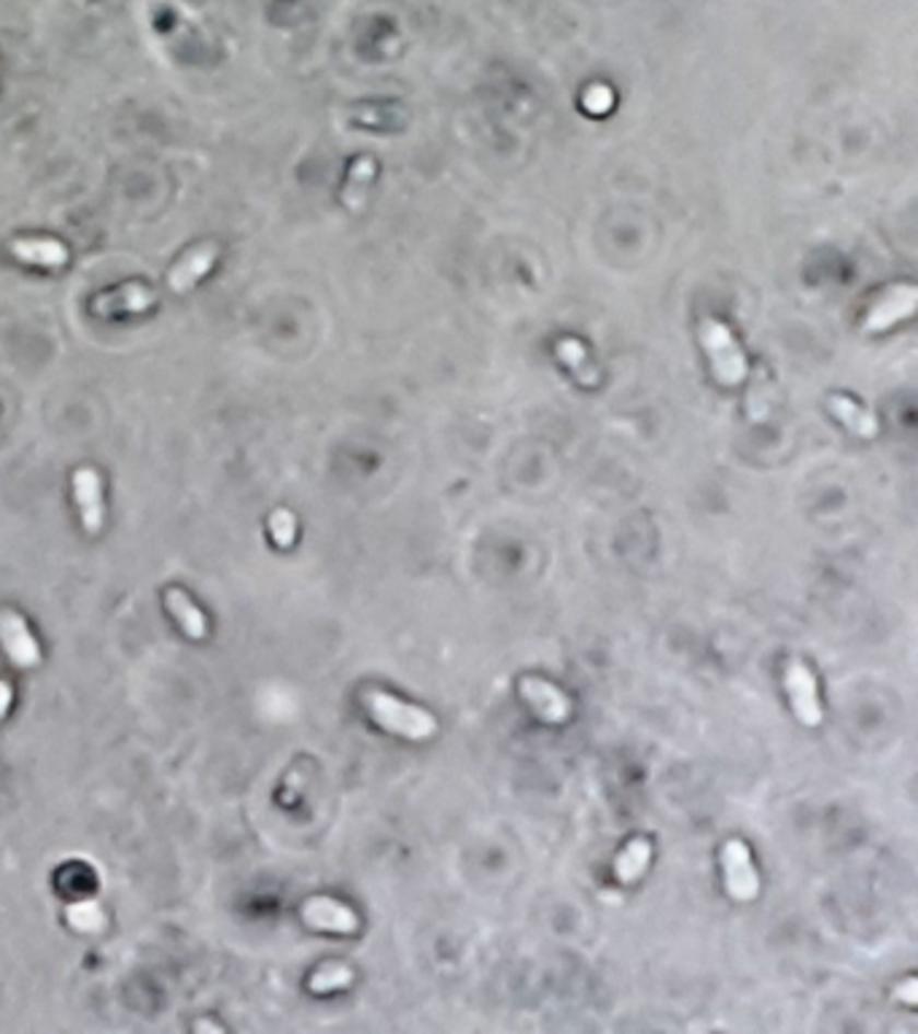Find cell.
<instances>
[{
    "mask_svg": "<svg viewBox=\"0 0 918 1034\" xmlns=\"http://www.w3.org/2000/svg\"><path fill=\"white\" fill-rule=\"evenodd\" d=\"M364 706H367L372 719H375L380 728L391 730V733L397 736H404V739L423 741L437 733V719H434L432 714L393 698V695L380 693V690H367V693H364Z\"/></svg>",
    "mask_w": 918,
    "mask_h": 1034,
    "instance_id": "6da1fadb",
    "label": "cell"
},
{
    "mask_svg": "<svg viewBox=\"0 0 918 1034\" xmlns=\"http://www.w3.org/2000/svg\"><path fill=\"white\" fill-rule=\"evenodd\" d=\"M701 340L706 345L708 356H711L714 372H717L719 383L725 386H738L746 377V359H743L741 348L730 334L725 324L717 318H703L701 321Z\"/></svg>",
    "mask_w": 918,
    "mask_h": 1034,
    "instance_id": "7a4b0ae2",
    "label": "cell"
},
{
    "mask_svg": "<svg viewBox=\"0 0 918 1034\" xmlns=\"http://www.w3.org/2000/svg\"><path fill=\"white\" fill-rule=\"evenodd\" d=\"M156 302V292L149 289L146 283H125V286L108 289L92 299V313L97 318H116V316H132V313L149 310Z\"/></svg>",
    "mask_w": 918,
    "mask_h": 1034,
    "instance_id": "3957f363",
    "label": "cell"
},
{
    "mask_svg": "<svg viewBox=\"0 0 918 1034\" xmlns=\"http://www.w3.org/2000/svg\"><path fill=\"white\" fill-rule=\"evenodd\" d=\"M722 862H725V879H728V889L735 900L741 903H749V900L757 897L760 892V879L757 870L752 865V854H749L746 844L741 841H730L722 851Z\"/></svg>",
    "mask_w": 918,
    "mask_h": 1034,
    "instance_id": "277c9868",
    "label": "cell"
},
{
    "mask_svg": "<svg viewBox=\"0 0 918 1034\" xmlns=\"http://www.w3.org/2000/svg\"><path fill=\"white\" fill-rule=\"evenodd\" d=\"M0 644L9 653V658L14 660L16 666L22 668H33L40 663V647L38 642L33 638L31 628H27L25 620L20 618L11 609H3L0 612Z\"/></svg>",
    "mask_w": 918,
    "mask_h": 1034,
    "instance_id": "5b68a950",
    "label": "cell"
},
{
    "mask_svg": "<svg viewBox=\"0 0 918 1034\" xmlns=\"http://www.w3.org/2000/svg\"><path fill=\"white\" fill-rule=\"evenodd\" d=\"M216 259H219V246L213 240H205V243H200V246L191 248V251H186L181 261H178V265L170 270V275H167V286H170V292L186 294L189 289H195L197 283L211 272V267L216 265Z\"/></svg>",
    "mask_w": 918,
    "mask_h": 1034,
    "instance_id": "8992f818",
    "label": "cell"
},
{
    "mask_svg": "<svg viewBox=\"0 0 918 1034\" xmlns=\"http://www.w3.org/2000/svg\"><path fill=\"white\" fill-rule=\"evenodd\" d=\"M787 690L800 722L811 725V728L822 722V703H819L816 679H813L809 666L800 663V660H792V663L787 666Z\"/></svg>",
    "mask_w": 918,
    "mask_h": 1034,
    "instance_id": "52a82bcc",
    "label": "cell"
},
{
    "mask_svg": "<svg viewBox=\"0 0 918 1034\" xmlns=\"http://www.w3.org/2000/svg\"><path fill=\"white\" fill-rule=\"evenodd\" d=\"M916 299L918 292L914 286L888 289V292L870 307L868 316H864V329H868V332H883V329H888L892 324L903 321V318H908L910 313L916 310Z\"/></svg>",
    "mask_w": 918,
    "mask_h": 1034,
    "instance_id": "ba28073f",
    "label": "cell"
},
{
    "mask_svg": "<svg viewBox=\"0 0 918 1034\" xmlns=\"http://www.w3.org/2000/svg\"><path fill=\"white\" fill-rule=\"evenodd\" d=\"M73 493L75 504H79L81 522H84L86 533H97L103 528V485L101 474L92 467L75 469L73 474Z\"/></svg>",
    "mask_w": 918,
    "mask_h": 1034,
    "instance_id": "9c48e42d",
    "label": "cell"
},
{
    "mask_svg": "<svg viewBox=\"0 0 918 1034\" xmlns=\"http://www.w3.org/2000/svg\"><path fill=\"white\" fill-rule=\"evenodd\" d=\"M302 919L310 924L313 929H323V932L353 935L358 929V916L348 905L337 903L331 897L307 900L302 905Z\"/></svg>",
    "mask_w": 918,
    "mask_h": 1034,
    "instance_id": "30bf717a",
    "label": "cell"
},
{
    "mask_svg": "<svg viewBox=\"0 0 918 1034\" xmlns=\"http://www.w3.org/2000/svg\"><path fill=\"white\" fill-rule=\"evenodd\" d=\"M520 693L544 722H566L568 714H572V703H568L566 695L555 684L544 682V679L526 677L520 682Z\"/></svg>",
    "mask_w": 918,
    "mask_h": 1034,
    "instance_id": "8fae6325",
    "label": "cell"
},
{
    "mask_svg": "<svg viewBox=\"0 0 918 1034\" xmlns=\"http://www.w3.org/2000/svg\"><path fill=\"white\" fill-rule=\"evenodd\" d=\"M9 251L36 267H62L68 261V248L55 237H14L9 240Z\"/></svg>",
    "mask_w": 918,
    "mask_h": 1034,
    "instance_id": "7c38bea8",
    "label": "cell"
},
{
    "mask_svg": "<svg viewBox=\"0 0 918 1034\" xmlns=\"http://www.w3.org/2000/svg\"><path fill=\"white\" fill-rule=\"evenodd\" d=\"M827 404L848 432L859 434V437H875V434H879V421H875V415H870V412L864 410L862 404L854 402V399L835 393V397H829Z\"/></svg>",
    "mask_w": 918,
    "mask_h": 1034,
    "instance_id": "4fadbf2b",
    "label": "cell"
},
{
    "mask_svg": "<svg viewBox=\"0 0 918 1034\" xmlns=\"http://www.w3.org/2000/svg\"><path fill=\"white\" fill-rule=\"evenodd\" d=\"M165 601H167V609H170L173 618H176L178 625H181V628L186 631V636H191V638L205 636V633H208L205 614L197 609V603L191 601V598L186 596L184 590H178V588L167 590Z\"/></svg>",
    "mask_w": 918,
    "mask_h": 1034,
    "instance_id": "5bb4252c",
    "label": "cell"
},
{
    "mask_svg": "<svg viewBox=\"0 0 918 1034\" xmlns=\"http://www.w3.org/2000/svg\"><path fill=\"white\" fill-rule=\"evenodd\" d=\"M649 859H652V846H649L644 838L631 841V844L623 849V854L617 857V865H614L617 879L623 881V884H633V881L647 870Z\"/></svg>",
    "mask_w": 918,
    "mask_h": 1034,
    "instance_id": "9a60e30c",
    "label": "cell"
},
{
    "mask_svg": "<svg viewBox=\"0 0 918 1034\" xmlns=\"http://www.w3.org/2000/svg\"><path fill=\"white\" fill-rule=\"evenodd\" d=\"M68 921L73 924L79 932H103L106 929V914H103L101 905L95 900H81V903L68 905Z\"/></svg>",
    "mask_w": 918,
    "mask_h": 1034,
    "instance_id": "2e32d148",
    "label": "cell"
},
{
    "mask_svg": "<svg viewBox=\"0 0 918 1034\" xmlns=\"http://www.w3.org/2000/svg\"><path fill=\"white\" fill-rule=\"evenodd\" d=\"M351 980H353L351 967H345V964H323V967L316 970V975L310 978V989L316 991V995H327V991L345 989Z\"/></svg>",
    "mask_w": 918,
    "mask_h": 1034,
    "instance_id": "e0dca14e",
    "label": "cell"
},
{
    "mask_svg": "<svg viewBox=\"0 0 918 1034\" xmlns=\"http://www.w3.org/2000/svg\"><path fill=\"white\" fill-rule=\"evenodd\" d=\"M557 356L563 359V362H566V367H572V372H577V377L582 383H588L590 386V377H588V369L590 367V359H588V353H585V348L579 345L577 340H561L557 342Z\"/></svg>",
    "mask_w": 918,
    "mask_h": 1034,
    "instance_id": "ac0fdd59",
    "label": "cell"
},
{
    "mask_svg": "<svg viewBox=\"0 0 918 1034\" xmlns=\"http://www.w3.org/2000/svg\"><path fill=\"white\" fill-rule=\"evenodd\" d=\"M270 533L278 548H292L296 537V517L289 509H275L270 517Z\"/></svg>",
    "mask_w": 918,
    "mask_h": 1034,
    "instance_id": "d6986e66",
    "label": "cell"
},
{
    "mask_svg": "<svg viewBox=\"0 0 918 1034\" xmlns=\"http://www.w3.org/2000/svg\"><path fill=\"white\" fill-rule=\"evenodd\" d=\"M916 989H918V984H916L914 978H910V980H905V984L899 986V989H897V997H899V999H905V1002H908V1004H916V999H918Z\"/></svg>",
    "mask_w": 918,
    "mask_h": 1034,
    "instance_id": "ffe728a7",
    "label": "cell"
},
{
    "mask_svg": "<svg viewBox=\"0 0 918 1034\" xmlns=\"http://www.w3.org/2000/svg\"><path fill=\"white\" fill-rule=\"evenodd\" d=\"M11 698H14V693H11V684L0 679V719H3V714L9 712Z\"/></svg>",
    "mask_w": 918,
    "mask_h": 1034,
    "instance_id": "44dd1931",
    "label": "cell"
},
{
    "mask_svg": "<svg viewBox=\"0 0 918 1034\" xmlns=\"http://www.w3.org/2000/svg\"><path fill=\"white\" fill-rule=\"evenodd\" d=\"M197 1030H213V1032H221V1026H213V1024H205V1021H202V1024H197Z\"/></svg>",
    "mask_w": 918,
    "mask_h": 1034,
    "instance_id": "7402d4cb",
    "label": "cell"
}]
</instances>
